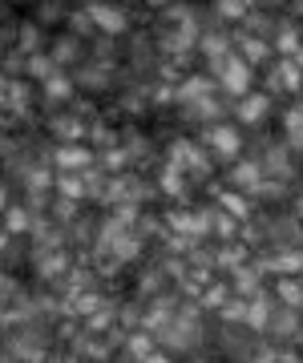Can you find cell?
Here are the masks:
<instances>
[{
    "mask_svg": "<svg viewBox=\"0 0 303 363\" xmlns=\"http://www.w3.org/2000/svg\"><path fill=\"white\" fill-rule=\"evenodd\" d=\"M214 73H219V89L231 93V97H247L250 93V77H255V65L250 61H243V57H226L223 65H214Z\"/></svg>",
    "mask_w": 303,
    "mask_h": 363,
    "instance_id": "1",
    "label": "cell"
},
{
    "mask_svg": "<svg viewBox=\"0 0 303 363\" xmlns=\"http://www.w3.org/2000/svg\"><path fill=\"white\" fill-rule=\"evenodd\" d=\"M93 145H85V142H69V145H57L53 150V166H57V174H85V169L93 166Z\"/></svg>",
    "mask_w": 303,
    "mask_h": 363,
    "instance_id": "2",
    "label": "cell"
},
{
    "mask_svg": "<svg viewBox=\"0 0 303 363\" xmlns=\"http://www.w3.org/2000/svg\"><path fill=\"white\" fill-rule=\"evenodd\" d=\"M85 13H89L93 28H101L106 37H121V33L130 28V16H126V9H118V4H106V0H93Z\"/></svg>",
    "mask_w": 303,
    "mask_h": 363,
    "instance_id": "3",
    "label": "cell"
},
{
    "mask_svg": "<svg viewBox=\"0 0 303 363\" xmlns=\"http://www.w3.org/2000/svg\"><path fill=\"white\" fill-rule=\"evenodd\" d=\"M206 150H211L214 162H235L238 150H243V138H238L235 125H211L206 130Z\"/></svg>",
    "mask_w": 303,
    "mask_h": 363,
    "instance_id": "4",
    "label": "cell"
},
{
    "mask_svg": "<svg viewBox=\"0 0 303 363\" xmlns=\"http://www.w3.org/2000/svg\"><path fill=\"white\" fill-rule=\"evenodd\" d=\"M211 154H202L194 142H174L170 145V166L182 174H211Z\"/></svg>",
    "mask_w": 303,
    "mask_h": 363,
    "instance_id": "5",
    "label": "cell"
},
{
    "mask_svg": "<svg viewBox=\"0 0 303 363\" xmlns=\"http://www.w3.org/2000/svg\"><path fill=\"white\" fill-rule=\"evenodd\" d=\"M162 335V343L166 347H174V351H182V347H190L198 339V319H186V315H174L170 323H166V331H158Z\"/></svg>",
    "mask_w": 303,
    "mask_h": 363,
    "instance_id": "6",
    "label": "cell"
},
{
    "mask_svg": "<svg viewBox=\"0 0 303 363\" xmlns=\"http://www.w3.org/2000/svg\"><path fill=\"white\" fill-rule=\"evenodd\" d=\"M13 359L40 363V359H45V339H37L33 331H28V335H13V339H9V363H13Z\"/></svg>",
    "mask_w": 303,
    "mask_h": 363,
    "instance_id": "7",
    "label": "cell"
},
{
    "mask_svg": "<svg viewBox=\"0 0 303 363\" xmlns=\"http://www.w3.org/2000/svg\"><path fill=\"white\" fill-rule=\"evenodd\" d=\"M267 109H271V97H267V93H247V97H238V105H235V113H238L243 125H259L267 117Z\"/></svg>",
    "mask_w": 303,
    "mask_h": 363,
    "instance_id": "8",
    "label": "cell"
},
{
    "mask_svg": "<svg viewBox=\"0 0 303 363\" xmlns=\"http://www.w3.org/2000/svg\"><path fill=\"white\" fill-rule=\"evenodd\" d=\"M28 101H33L28 81L9 77V85H4V109H9V113H28Z\"/></svg>",
    "mask_w": 303,
    "mask_h": 363,
    "instance_id": "9",
    "label": "cell"
},
{
    "mask_svg": "<svg viewBox=\"0 0 303 363\" xmlns=\"http://www.w3.org/2000/svg\"><path fill=\"white\" fill-rule=\"evenodd\" d=\"M214 85L211 77H186L182 85H178V101L182 105H190V101H202V97H214Z\"/></svg>",
    "mask_w": 303,
    "mask_h": 363,
    "instance_id": "10",
    "label": "cell"
},
{
    "mask_svg": "<svg viewBox=\"0 0 303 363\" xmlns=\"http://www.w3.org/2000/svg\"><path fill=\"white\" fill-rule=\"evenodd\" d=\"M53 138H57V145L81 142V138H85V125H81L77 117H69V113H61V117H53Z\"/></svg>",
    "mask_w": 303,
    "mask_h": 363,
    "instance_id": "11",
    "label": "cell"
},
{
    "mask_svg": "<svg viewBox=\"0 0 303 363\" xmlns=\"http://www.w3.org/2000/svg\"><path fill=\"white\" fill-rule=\"evenodd\" d=\"M235 186L238 190H259V186H263V166H259V162H238L235 166Z\"/></svg>",
    "mask_w": 303,
    "mask_h": 363,
    "instance_id": "12",
    "label": "cell"
},
{
    "mask_svg": "<svg viewBox=\"0 0 303 363\" xmlns=\"http://www.w3.org/2000/svg\"><path fill=\"white\" fill-rule=\"evenodd\" d=\"M283 138H287L291 150H303V105L283 113Z\"/></svg>",
    "mask_w": 303,
    "mask_h": 363,
    "instance_id": "13",
    "label": "cell"
},
{
    "mask_svg": "<svg viewBox=\"0 0 303 363\" xmlns=\"http://www.w3.org/2000/svg\"><path fill=\"white\" fill-rule=\"evenodd\" d=\"M49 57L57 61V69H61V65H73V61L81 57V40H77V37H57L53 49H49Z\"/></svg>",
    "mask_w": 303,
    "mask_h": 363,
    "instance_id": "14",
    "label": "cell"
},
{
    "mask_svg": "<svg viewBox=\"0 0 303 363\" xmlns=\"http://www.w3.org/2000/svg\"><path fill=\"white\" fill-rule=\"evenodd\" d=\"M65 255L61 250H40L37 255V271H40V279H61L65 274Z\"/></svg>",
    "mask_w": 303,
    "mask_h": 363,
    "instance_id": "15",
    "label": "cell"
},
{
    "mask_svg": "<svg viewBox=\"0 0 303 363\" xmlns=\"http://www.w3.org/2000/svg\"><path fill=\"white\" fill-rule=\"evenodd\" d=\"M271 85H283V89H299L303 77H299V65L291 61V57H283L275 65V73H271Z\"/></svg>",
    "mask_w": 303,
    "mask_h": 363,
    "instance_id": "16",
    "label": "cell"
},
{
    "mask_svg": "<svg viewBox=\"0 0 303 363\" xmlns=\"http://www.w3.org/2000/svg\"><path fill=\"white\" fill-rule=\"evenodd\" d=\"M25 61H28L25 73H28V77H37L40 85H45L49 77H57V61L49 57V52H37V57H25Z\"/></svg>",
    "mask_w": 303,
    "mask_h": 363,
    "instance_id": "17",
    "label": "cell"
},
{
    "mask_svg": "<svg viewBox=\"0 0 303 363\" xmlns=\"http://www.w3.org/2000/svg\"><path fill=\"white\" fill-rule=\"evenodd\" d=\"M45 97H49V101H69V97H73V81L69 77H61V73H57V77H49L45 81Z\"/></svg>",
    "mask_w": 303,
    "mask_h": 363,
    "instance_id": "18",
    "label": "cell"
},
{
    "mask_svg": "<svg viewBox=\"0 0 303 363\" xmlns=\"http://www.w3.org/2000/svg\"><path fill=\"white\" fill-rule=\"evenodd\" d=\"M37 45H40V25H21V37H16V49L25 57H37Z\"/></svg>",
    "mask_w": 303,
    "mask_h": 363,
    "instance_id": "19",
    "label": "cell"
},
{
    "mask_svg": "<svg viewBox=\"0 0 303 363\" xmlns=\"http://www.w3.org/2000/svg\"><path fill=\"white\" fill-rule=\"evenodd\" d=\"M130 355L133 359H142V363H154L158 355H154V339L150 335H133L130 339Z\"/></svg>",
    "mask_w": 303,
    "mask_h": 363,
    "instance_id": "20",
    "label": "cell"
},
{
    "mask_svg": "<svg viewBox=\"0 0 303 363\" xmlns=\"http://www.w3.org/2000/svg\"><path fill=\"white\" fill-rule=\"evenodd\" d=\"M275 323H267L275 335H295L299 331V319H295V311H279V315H271Z\"/></svg>",
    "mask_w": 303,
    "mask_h": 363,
    "instance_id": "21",
    "label": "cell"
},
{
    "mask_svg": "<svg viewBox=\"0 0 303 363\" xmlns=\"http://www.w3.org/2000/svg\"><path fill=\"white\" fill-rule=\"evenodd\" d=\"M243 61H250V65L267 61V45L263 40H243Z\"/></svg>",
    "mask_w": 303,
    "mask_h": 363,
    "instance_id": "22",
    "label": "cell"
},
{
    "mask_svg": "<svg viewBox=\"0 0 303 363\" xmlns=\"http://www.w3.org/2000/svg\"><path fill=\"white\" fill-rule=\"evenodd\" d=\"M28 226H33V214H28V210H9V234H21V230H28Z\"/></svg>",
    "mask_w": 303,
    "mask_h": 363,
    "instance_id": "23",
    "label": "cell"
},
{
    "mask_svg": "<svg viewBox=\"0 0 303 363\" xmlns=\"http://www.w3.org/2000/svg\"><path fill=\"white\" fill-rule=\"evenodd\" d=\"M279 295L287 298L291 307H299V303H303V291H299V283H295V279H283V283H279Z\"/></svg>",
    "mask_w": 303,
    "mask_h": 363,
    "instance_id": "24",
    "label": "cell"
},
{
    "mask_svg": "<svg viewBox=\"0 0 303 363\" xmlns=\"http://www.w3.org/2000/svg\"><path fill=\"white\" fill-rule=\"evenodd\" d=\"M263 169H267V174H287V169H291V166H287V154H283V150H271Z\"/></svg>",
    "mask_w": 303,
    "mask_h": 363,
    "instance_id": "25",
    "label": "cell"
},
{
    "mask_svg": "<svg viewBox=\"0 0 303 363\" xmlns=\"http://www.w3.org/2000/svg\"><path fill=\"white\" fill-rule=\"evenodd\" d=\"M247 4H250V0H219V13H223V16H243Z\"/></svg>",
    "mask_w": 303,
    "mask_h": 363,
    "instance_id": "26",
    "label": "cell"
},
{
    "mask_svg": "<svg viewBox=\"0 0 303 363\" xmlns=\"http://www.w3.org/2000/svg\"><path fill=\"white\" fill-rule=\"evenodd\" d=\"M223 298H226V286H214V291H206V307H214V303L223 307Z\"/></svg>",
    "mask_w": 303,
    "mask_h": 363,
    "instance_id": "27",
    "label": "cell"
}]
</instances>
